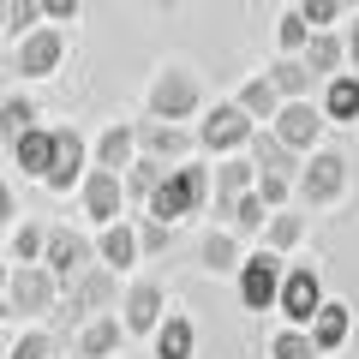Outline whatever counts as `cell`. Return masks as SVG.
Segmentation results:
<instances>
[{
    "mask_svg": "<svg viewBox=\"0 0 359 359\" xmlns=\"http://www.w3.org/2000/svg\"><path fill=\"white\" fill-rule=\"evenodd\" d=\"M198 210H210V168H198L192 156H186V162H174L162 180H156V192H150V204H144V216L180 228V222L198 216Z\"/></svg>",
    "mask_w": 359,
    "mask_h": 359,
    "instance_id": "6da1fadb",
    "label": "cell"
},
{
    "mask_svg": "<svg viewBox=\"0 0 359 359\" xmlns=\"http://www.w3.org/2000/svg\"><path fill=\"white\" fill-rule=\"evenodd\" d=\"M282 276H287V257L257 245V252L240 257L233 269V287H240V306L245 311H276V294H282Z\"/></svg>",
    "mask_w": 359,
    "mask_h": 359,
    "instance_id": "7a4b0ae2",
    "label": "cell"
},
{
    "mask_svg": "<svg viewBox=\"0 0 359 359\" xmlns=\"http://www.w3.org/2000/svg\"><path fill=\"white\" fill-rule=\"evenodd\" d=\"M204 108V84L192 66H162L150 84V120H192Z\"/></svg>",
    "mask_w": 359,
    "mask_h": 359,
    "instance_id": "3957f363",
    "label": "cell"
},
{
    "mask_svg": "<svg viewBox=\"0 0 359 359\" xmlns=\"http://www.w3.org/2000/svg\"><path fill=\"white\" fill-rule=\"evenodd\" d=\"M6 299H13V318H48L60 306V276L48 264H13Z\"/></svg>",
    "mask_w": 359,
    "mask_h": 359,
    "instance_id": "277c9868",
    "label": "cell"
},
{
    "mask_svg": "<svg viewBox=\"0 0 359 359\" xmlns=\"http://www.w3.org/2000/svg\"><path fill=\"white\" fill-rule=\"evenodd\" d=\"M341 192H347V156L341 150H311L306 168H299V180H294V198L306 210H323V204H335Z\"/></svg>",
    "mask_w": 359,
    "mask_h": 359,
    "instance_id": "5b68a950",
    "label": "cell"
},
{
    "mask_svg": "<svg viewBox=\"0 0 359 359\" xmlns=\"http://www.w3.org/2000/svg\"><path fill=\"white\" fill-rule=\"evenodd\" d=\"M252 132H257V120L245 114L240 102H216L204 120H198V150H210V156H240L245 144H252Z\"/></svg>",
    "mask_w": 359,
    "mask_h": 359,
    "instance_id": "8992f818",
    "label": "cell"
},
{
    "mask_svg": "<svg viewBox=\"0 0 359 359\" xmlns=\"http://www.w3.org/2000/svg\"><path fill=\"white\" fill-rule=\"evenodd\" d=\"M60 60H66V30L60 25H36L30 36L13 42V72L25 78V84H30V78H54Z\"/></svg>",
    "mask_w": 359,
    "mask_h": 359,
    "instance_id": "52a82bcc",
    "label": "cell"
},
{
    "mask_svg": "<svg viewBox=\"0 0 359 359\" xmlns=\"http://www.w3.org/2000/svg\"><path fill=\"white\" fill-rule=\"evenodd\" d=\"M323 126H330V114H323L311 96H287L282 108H276V120H269V132L287 144V150H299V156H311L318 150V138H323Z\"/></svg>",
    "mask_w": 359,
    "mask_h": 359,
    "instance_id": "ba28073f",
    "label": "cell"
},
{
    "mask_svg": "<svg viewBox=\"0 0 359 359\" xmlns=\"http://www.w3.org/2000/svg\"><path fill=\"white\" fill-rule=\"evenodd\" d=\"M78 210H84L90 228H108V222H120V216H126V180H120L114 168H96V162H90L84 186H78Z\"/></svg>",
    "mask_w": 359,
    "mask_h": 359,
    "instance_id": "9c48e42d",
    "label": "cell"
},
{
    "mask_svg": "<svg viewBox=\"0 0 359 359\" xmlns=\"http://www.w3.org/2000/svg\"><path fill=\"white\" fill-rule=\"evenodd\" d=\"M60 294H66V311H60V318L84 330V323L96 318V311H108V299H114V269H108L102 257H96V264H90L84 276H78V282H66Z\"/></svg>",
    "mask_w": 359,
    "mask_h": 359,
    "instance_id": "30bf717a",
    "label": "cell"
},
{
    "mask_svg": "<svg viewBox=\"0 0 359 359\" xmlns=\"http://www.w3.org/2000/svg\"><path fill=\"white\" fill-rule=\"evenodd\" d=\"M84 174H90V144H84V132L78 126H54V168H48V186L54 198H66V192H78L84 186Z\"/></svg>",
    "mask_w": 359,
    "mask_h": 359,
    "instance_id": "8fae6325",
    "label": "cell"
},
{
    "mask_svg": "<svg viewBox=\"0 0 359 359\" xmlns=\"http://www.w3.org/2000/svg\"><path fill=\"white\" fill-rule=\"evenodd\" d=\"M318 306H323V276H318L311 264H287L282 294H276V311H282L287 323H299V330H306V323L318 318Z\"/></svg>",
    "mask_w": 359,
    "mask_h": 359,
    "instance_id": "7c38bea8",
    "label": "cell"
},
{
    "mask_svg": "<svg viewBox=\"0 0 359 359\" xmlns=\"http://www.w3.org/2000/svg\"><path fill=\"white\" fill-rule=\"evenodd\" d=\"M42 264H48L54 276H60V287H66V282H78V276L96 264V240H90V233H72V228H48Z\"/></svg>",
    "mask_w": 359,
    "mask_h": 359,
    "instance_id": "4fadbf2b",
    "label": "cell"
},
{
    "mask_svg": "<svg viewBox=\"0 0 359 359\" xmlns=\"http://www.w3.org/2000/svg\"><path fill=\"white\" fill-rule=\"evenodd\" d=\"M252 180H257V168H252V156H216V168H210V210H216V222H228V210H233V198L240 192H252Z\"/></svg>",
    "mask_w": 359,
    "mask_h": 359,
    "instance_id": "5bb4252c",
    "label": "cell"
},
{
    "mask_svg": "<svg viewBox=\"0 0 359 359\" xmlns=\"http://www.w3.org/2000/svg\"><path fill=\"white\" fill-rule=\"evenodd\" d=\"M198 150V132H186L180 120H138V156H156V162H186Z\"/></svg>",
    "mask_w": 359,
    "mask_h": 359,
    "instance_id": "9a60e30c",
    "label": "cell"
},
{
    "mask_svg": "<svg viewBox=\"0 0 359 359\" xmlns=\"http://www.w3.org/2000/svg\"><path fill=\"white\" fill-rule=\"evenodd\" d=\"M162 318H168L162 282H132L126 294H120V323H126V335H150Z\"/></svg>",
    "mask_w": 359,
    "mask_h": 359,
    "instance_id": "2e32d148",
    "label": "cell"
},
{
    "mask_svg": "<svg viewBox=\"0 0 359 359\" xmlns=\"http://www.w3.org/2000/svg\"><path fill=\"white\" fill-rule=\"evenodd\" d=\"M96 257H102L114 276H126L132 264H138V222L132 216H120V222H108V228H96Z\"/></svg>",
    "mask_w": 359,
    "mask_h": 359,
    "instance_id": "e0dca14e",
    "label": "cell"
},
{
    "mask_svg": "<svg viewBox=\"0 0 359 359\" xmlns=\"http://www.w3.org/2000/svg\"><path fill=\"white\" fill-rule=\"evenodd\" d=\"M245 156H252V168H264V174H287V180H299V168H306V156H299V150H287V144L276 138L269 126H257V132H252Z\"/></svg>",
    "mask_w": 359,
    "mask_h": 359,
    "instance_id": "ac0fdd59",
    "label": "cell"
},
{
    "mask_svg": "<svg viewBox=\"0 0 359 359\" xmlns=\"http://www.w3.org/2000/svg\"><path fill=\"white\" fill-rule=\"evenodd\" d=\"M120 341H126V323H120V311H96V318L78 330V359H114Z\"/></svg>",
    "mask_w": 359,
    "mask_h": 359,
    "instance_id": "d6986e66",
    "label": "cell"
},
{
    "mask_svg": "<svg viewBox=\"0 0 359 359\" xmlns=\"http://www.w3.org/2000/svg\"><path fill=\"white\" fill-rule=\"evenodd\" d=\"M90 162H96V168H114V174H126V168L138 162V126H126V120L102 126V138H96V150H90Z\"/></svg>",
    "mask_w": 359,
    "mask_h": 359,
    "instance_id": "ffe728a7",
    "label": "cell"
},
{
    "mask_svg": "<svg viewBox=\"0 0 359 359\" xmlns=\"http://www.w3.org/2000/svg\"><path fill=\"white\" fill-rule=\"evenodd\" d=\"M299 60H306V72L318 78V84H330L335 72H347V42L335 36V30H311V42H306Z\"/></svg>",
    "mask_w": 359,
    "mask_h": 359,
    "instance_id": "44dd1931",
    "label": "cell"
},
{
    "mask_svg": "<svg viewBox=\"0 0 359 359\" xmlns=\"http://www.w3.org/2000/svg\"><path fill=\"white\" fill-rule=\"evenodd\" d=\"M13 162L25 168L30 180H48V168H54V126L18 132V138H13Z\"/></svg>",
    "mask_w": 359,
    "mask_h": 359,
    "instance_id": "7402d4cb",
    "label": "cell"
},
{
    "mask_svg": "<svg viewBox=\"0 0 359 359\" xmlns=\"http://www.w3.org/2000/svg\"><path fill=\"white\" fill-rule=\"evenodd\" d=\"M150 347H156V359H192V353H198V330H192V318L168 311V318L150 330Z\"/></svg>",
    "mask_w": 359,
    "mask_h": 359,
    "instance_id": "603a6c76",
    "label": "cell"
},
{
    "mask_svg": "<svg viewBox=\"0 0 359 359\" xmlns=\"http://www.w3.org/2000/svg\"><path fill=\"white\" fill-rule=\"evenodd\" d=\"M240 257H245V240H240L233 228H210L204 245H198V264H204L210 276H233V269H240Z\"/></svg>",
    "mask_w": 359,
    "mask_h": 359,
    "instance_id": "cb8c5ba5",
    "label": "cell"
},
{
    "mask_svg": "<svg viewBox=\"0 0 359 359\" xmlns=\"http://www.w3.org/2000/svg\"><path fill=\"white\" fill-rule=\"evenodd\" d=\"M306 330H311V341H318V353H335V347H347V330H353V311H347L341 299H323V306H318V318H311Z\"/></svg>",
    "mask_w": 359,
    "mask_h": 359,
    "instance_id": "d4e9b609",
    "label": "cell"
},
{
    "mask_svg": "<svg viewBox=\"0 0 359 359\" xmlns=\"http://www.w3.org/2000/svg\"><path fill=\"white\" fill-rule=\"evenodd\" d=\"M318 108L330 114V126H347V120H359V72H335L330 84H323Z\"/></svg>",
    "mask_w": 359,
    "mask_h": 359,
    "instance_id": "484cf974",
    "label": "cell"
},
{
    "mask_svg": "<svg viewBox=\"0 0 359 359\" xmlns=\"http://www.w3.org/2000/svg\"><path fill=\"white\" fill-rule=\"evenodd\" d=\"M233 102H240L257 126H269V120H276V108H282V90H276V78H269V72H257V78H245V84H240V96H233Z\"/></svg>",
    "mask_w": 359,
    "mask_h": 359,
    "instance_id": "4316f807",
    "label": "cell"
},
{
    "mask_svg": "<svg viewBox=\"0 0 359 359\" xmlns=\"http://www.w3.org/2000/svg\"><path fill=\"white\" fill-rule=\"evenodd\" d=\"M299 240H306V210H269V222H264V245H269V252H294V245Z\"/></svg>",
    "mask_w": 359,
    "mask_h": 359,
    "instance_id": "83f0119b",
    "label": "cell"
},
{
    "mask_svg": "<svg viewBox=\"0 0 359 359\" xmlns=\"http://www.w3.org/2000/svg\"><path fill=\"white\" fill-rule=\"evenodd\" d=\"M264 222H269V204H264L257 192H240V198H233V210H228V222H222V228H233L240 240H264Z\"/></svg>",
    "mask_w": 359,
    "mask_h": 359,
    "instance_id": "f1b7e54d",
    "label": "cell"
},
{
    "mask_svg": "<svg viewBox=\"0 0 359 359\" xmlns=\"http://www.w3.org/2000/svg\"><path fill=\"white\" fill-rule=\"evenodd\" d=\"M168 174V162H156V156H138V162L126 168V204H150V192H156V180Z\"/></svg>",
    "mask_w": 359,
    "mask_h": 359,
    "instance_id": "f546056e",
    "label": "cell"
},
{
    "mask_svg": "<svg viewBox=\"0 0 359 359\" xmlns=\"http://www.w3.org/2000/svg\"><path fill=\"white\" fill-rule=\"evenodd\" d=\"M269 78H276V90H282V102H287V96H311V84H318L299 54H282V60L269 66Z\"/></svg>",
    "mask_w": 359,
    "mask_h": 359,
    "instance_id": "4dcf8cb0",
    "label": "cell"
},
{
    "mask_svg": "<svg viewBox=\"0 0 359 359\" xmlns=\"http://www.w3.org/2000/svg\"><path fill=\"white\" fill-rule=\"evenodd\" d=\"M36 126V102H30L25 90H13V96H6V102H0V138L13 144L18 132H30Z\"/></svg>",
    "mask_w": 359,
    "mask_h": 359,
    "instance_id": "1f68e13d",
    "label": "cell"
},
{
    "mask_svg": "<svg viewBox=\"0 0 359 359\" xmlns=\"http://www.w3.org/2000/svg\"><path fill=\"white\" fill-rule=\"evenodd\" d=\"M269 359H323V353H318V341H311V330L287 323V330L269 341Z\"/></svg>",
    "mask_w": 359,
    "mask_h": 359,
    "instance_id": "d6a6232c",
    "label": "cell"
},
{
    "mask_svg": "<svg viewBox=\"0 0 359 359\" xmlns=\"http://www.w3.org/2000/svg\"><path fill=\"white\" fill-rule=\"evenodd\" d=\"M306 42H311V25L299 18V6H287V13L276 18V48L282 54H306Z\"/></svg>",
    "mask_w": 359,
    "mask_h": 359,
    "instance_id": "836d02e7",
    "label": "cell"
},
{
    "mask_svg": "<svg viewBox=\"0 0 359 359\" xmlns=\"http://www.w3.org/2000/svg\"><path fill=\"white\" fill-rule=\"evenodd\" d=\"M42 245H48V228L42 222H18L13 228V264H42Z\"/></svg>",
    "mask_w": 359,
    "mask_h": 359,
    "instance_id": "e575fe53",
    "label": "cell"
},
{
    "mask_svg": "<svg viewBox=\"0 0 359 359\" xmlns=\"http://www.w3.org/2000/svg\"><path fill=\"white\" fill-rule=\"evenodd\" d=\"M54 353H60V341H54L48 330H25L13 347H6V359H54Z\"/></svg>",
    "mask_w": 359,
    "mask_h": 359,
    "instance_id": "d590c367",
    "label": "cell"
},
{
    "mask_svg": "<svg viewBox=\"0 0 359 359\" xmlns=\"http://www.w3.org/2000/svg\"><path fill=\"white\" fill-rule=\"evenodd\" d=\"M36 25H48V18H42V0H13V13H6V36H30V30Z\"/></svg>",
    "mask_w": 359,
    "mask_h": 359,
    "instance_id": "8d00e7d4",
    "label": "cell"
},
{
    "mask_svg": "<svg viewBox=\"0 0 359 359\" xmlns=\"http://www.w3.org/2000/svg\"><path fill=\"white\" fill-rule=\"evenodd\" d=\"M252 192L264 198L269 210H282L287 198H294V180H287V174H264V168H257V180H252Z\"/></svg>",
    "mask_w": 359,
    "mask_h": 359,
    "instance_id": "74e56055",
    "label": "cell"
},
{
    "mask_svg": "<svg viewBox=\"0 0 359 359\" xmlns=\"http://www.w3.org/2000/svg\"><path fill=\"white\" fill-rule=\"evenodd\" d=\"M294 6H299V18H306L311 30H335V18L347 13L341 0H294Z\"/></svg>",
    "mask_w": 359,
    "mask_h": 359,
    "instance_id": "f35d334b",
    "label": "cell"
},
{
    "mask_svg": "<svg viewBox=\"0 0 359 359\" xmlns=\"http://www.w3.org/2000/svg\"><path fill=\"white\" fill-rule=\"evenodd\" d=\"M168 222H156V216H138V252L144 257H156V252H168Z\"/></svg>",
    "mask_w": 359,
    "mask_h": 359,
    "instance_id": "ab89813d",
    "label": "cell"
},
{
    "mask_svg": "<svg viewBox=\"0 0 359 359\" xmlns=\"http://www.w3.org/2000/svg\"><path fill=\"white\" fill-rule=\"evenodd\" d=\"M78 13H84V0H42V18L48 25H72Z\"/></svg>",
    "mask_w": 359,
    "mask_h": 359,
    "instance_id": "60d3db41",
    "label": "cell"
},
{
    "mask_svg": "<svg viewBox=\"0 0 359 359\" xmlns=\"http://www.w3.org/2000/svg\"><path fill=\"white\" fill-rule=\"evenodd\" d=\"M13 216H18V198H13V180L0 174V228H13Z\"/></svg>",
    "mask_w": 359,
    "mask_h": 359,
    "instance_id": "b9f144b4",
    "label": "cell"
},
{
    "mask_svg": "<svg viewBox=\"0 0 359 359\" xmlns=\"http://www.w3.org/2000/svg\"><path fill=\"white\" fill-rule=\"evenodd\" d=\"M341 42H347V66L359 72V13H353V25H347V36H341Z\"/></svg>",
    "mask_w": 359,
    "mask_h": 359,
    "instance_id": "7bdbcfd3",
    "label": "cell"
},
{
    "mask_svg": "<svg viewBox=\"0 0 359 359\" xmlns=\"http://www.w3.org/2000/svg\"><path fill=\"white\" fill-rule=\"evenodd\" d=\"M6 13H13V0H0V36H6Z\"/></svg>",
    "mask_w": 359,
    "mask_h": 359,
    "instance_id": "ee69618b",
    "label": "cell"
},
{
    "mask_svg": "<svg viewBox=\"0 0 359 359\" xmlns=\"http://www.w3.org/2000/svg\"><path fill=\"white\" fill-rule=\"evenodd\" d=\"M6 318H13V299H6V294H0V323H6Z\"/></svg>",
    "mask_w": 359,
    "mask_h": 359,
    "instance_id": "f6af8a7d",
    "label": "cell"
},
{
    "mask_svg": "<svg viewBox=\"0 0 359 359\" xmlns=\"http://www.w3.org/2000/svg\"><path fill=\"white\" fill-rule=\"evenodd\" d=\"M6 276H13V269H6V257H0V294H6Z\"/></svg>",
    "mask_w": 359,
    "mask_h": 359,
    "instance_id": "bcb514c9",
    "label": "cell"
},
{
    "mask_svg": "<svg viewBox=\"0 0 359 359\" xmlns=\"http://www.w3.org/2000/svg\"><path fill=\"white\" fill-rule=\"evenodd\" d=\"M341 6H347V13H359V0H341Z\"/></svg>",
    "mask_w": 359,
    "mask_h": 359,
    "instance_id": "7dc6e473",
    "label": "cell"
}]
</instances>
